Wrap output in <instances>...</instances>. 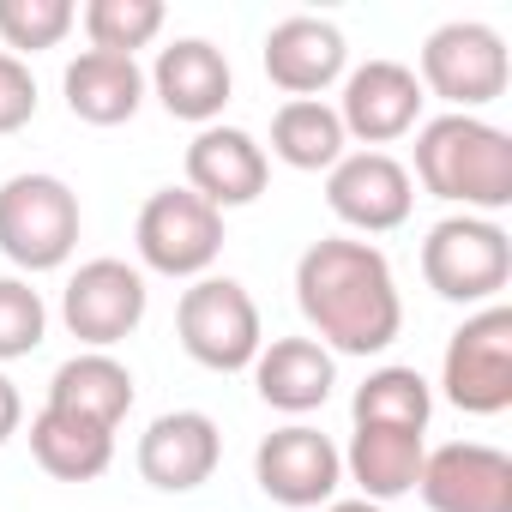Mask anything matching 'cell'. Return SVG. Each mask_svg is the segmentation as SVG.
<instances>
[{"mask_svg":"<svg viewBox=\"0 0 512 512\" xmlns=\"http://www.w3.org/2000/svg\"><path fill=\"white\" fill-rule=\"evenodd\" d=\"M296 308L332 356H386L404 332L392 260L356 235H326L296 260Z\"/></svg>","mask_w":512,"mask_h":512,"instance_id":"6da1fadb","label":"cell"},{"mask_svg":"<svg viewBox=\"0 0 512 512\" xmlns=\"http://www.w3.org/2000/svg\"><path fill=\"white\" fill-rule=\"evenodd\" d=\"M422 193L464 205L470 217H500L512 205V139L482 115H434L416 127Z\"/></svg>","mask_w":512,"mask_h":512,"instance_id":"7a4b0ae2","label":"cell"},{"mask_svg":"<svg viewBox=\"0 0 512 512\" xmlns=\"http://www.w3.org/2000/svg\"><path fill=\"white\" fill-rule=\"evenodd\" d=\"M416 85L422 97H440L446 115H476L494 97H506L512 61H506V37L482 19H452L440 31H428L422 55H416Z\"/></svg>","mask_w":512,"mask_h":512,"instance_id":"3957f363","label":"cell"},{"mask_svg":"<svg viewBox=\"0 0 512 512\" xmlns=\"http://www.w3.org/2000/svg\"><path fill=\"white\" fill-rule=\"evenodd\" d=\"M422 278L440 302L488 308V302H500V290L512 278V235L494 217L452 211L422 241Z\"/></svg>","mask_w":512,"mask_h":512,"instance_id":"277c9868","label":"cell"},{"mask_svg":"<svg viewBox=\"0 0 512 512\" xmlns=\"http://www.w3.org/2000/svg\"><path fill=\"white\" fill-rule=\"evenodd\" d=\"M79 193L61 175H13L0 181V253L19 272H61L79 247Z\"/></svg>","mask_w":512,"mask_h":512,"instance_id":"5b68a950","label":"cell"},{"mask_svg":"<svg viewBox=\"0 0 512 512\" xmlns=\"http://www.w3.org/2000/svg\"><path fill=\"white\" fill-rule=\"evenodd\" d=\"M175 338L181 350L211 368V374H241L253 368V356H260L266 344V326H260V302L247 296V284L235 278H193L175 302Z\"/></svg>","mask_w":512,"mask_h":512,"instance_id":"8992f818","label":"cell"},{"mask_svg":"<svg viewBox=\"0 0 512 512\" xmlns=\"http://www.w3.org/2000/svg\"><path fill=\"white\" fill-rule=\"evenodd\" d=\"M440 392L464 416L512 410V308L506 302H488V308L464 314V326L446 338Z\"/></svg>","mask_w":512,"mask_h":512,"instance_id":"52a82bcc","label":"cell"},{"mask_svg":"<svg viewBox=\"0 0 512 512\" xmlns=\"http://www.w3.org/2000/svg\"><path fill=\"white\" fill-rule=\"evenodd\" d=\"M133 247L139 266L157 278H205L223 253V211H211L193 187H157L139 205L133 223Z\"/></svg>","mask_w":512,"mask_h":512,"instance_id":"ba28073f","label":"cell"},{"mask_svg":"<svg viewBox=\"0 0 512 512\" xmlns=\"http://www.w3.org/2000/svg\"><path fill=\"white\" fill-rule=\"evenodd\" d=\"M253 482H260L266 500H278L290 512L332 506L338 488H344V452L332 446V434H320L308 422H290V428H272L253 446Z\"/></svg>","mask_w":512,"mask_h":512,"instance_id":"9c48e42d","label":"cell"},{"mask_svg":"<svg viewBox=\"0 0 512 512\" xmlns=\"http://www.w3.org/2000/svg\"><path fill=\"white\" fill-rule=\"evenodd\" d=\"M145 308H151L145 272L127 260H85L61 290V320L85 350H115L121 338H133Z\"/></svg>","mask_w":512,"mask_h":512,"instance_id":"30bf717a","label":"cell"},{"mask_svg":"<svg viewBox=\"0 0 512 512\" xmlns=\"http://www.w3.org/2000/svg\"><path fill=\"white\" fill-rule=\"evenodd\" d=\"M326 205L344 229L356 235H386L404 229L416 211V181L392 151H344L326 169Z\"/></svg>","mask_w":512,"mask_h":512,"instance_id":"8fae6325","label":"cell"},{"mask_svg":"<svg viewBox=\"0 0 512 512\" xmlns=\"http://www.w3.org/2000/svg\"><path fill=\"white\" fill-rule=\"evenodd\" d=\"M416 494L428 512H512V458L488 440L428 446Z\"/></svg>","mask_w":512,"mask_h":512,"instance_id":"7c38bea8","label":"cell"},{"mask_svg":"<svg viewBox=\"0 0 512 512\" xmlns=\"http://www.w3.org/2000/svg\"><path fill=\"white\" fill-rule=\"evenodd\" d=\"M422 85L404 61H368L356 73H344V97H338V121L344 139H356L362 151H380L404 133H416L422 121Z\"/></svg>","mask_w":512,"mask_h":512,"instance_id":"4fadbf2b","label":"cell"},{"mask_svg":"<svg viewBox=\"0 0 512 512\" xmlns=\"http://www.w3.org/2000/svg\"><path fill=\"white\" fill-rule=\"evenodd\" d=\"M266 181H272V157H266V145L253 139L247 127L211 121V127L193 133V145H187V187H193L211 211H241V205H253V199L266 193Z\"/></svg>","mask_w":512,"mask_h":512,"instance_id":"5bb4252c","label":"cell"},{"mask_svg":"<svg viewBox=\"0 0 512 512\" xmlns=\"http://www.w3.org/2000/svg\"><path fill=\"white\" fill-rule=\"evenodd\" d=\"M217 458H223V434L205 410H163L145 434H139V476L163 494H193L217 476Z\"/></svg>","mask_w":512,"mask_h":512,"instance_id":"9a60e30c","label":"cell"},{"mask_svg":"<svg viewBox=\"0 0 512 512\" xmlns=\"http://www.w3.org/2000/svg\"><path fill=\"white\" fill-rule=\"evenodd\" d=\"M145 91H157V103L175 115V121H193V127H211L235 91V73L223 61L217 43L205 37H175L169 49H157V67L145 73Z\"/></svg>","mask_w":512,"mask_h":512,"instance_id":"2e32d148","label":"cell"},{"mask_svg":"<svg viewBox=\"0 0 512 512\" xmlns=\"http://www.w3.org/2000/svg\"><path fill=\"white\" fill-rule=\"evenodd\" d=\"M350 73V43L332 19H278L266 31V79L284 97H320Z\"/></svg>","mask_w":512,"mask_h":512,"instance_id":"e0dca14e","label":"cell"},{"mask_svg":"<svg viewBox=\"0 0 512 512\" xmlns=\"http://www.w3.org/2000/svg\"><path fill=\"white\" fill-rule=\"evenodd\" d=\"M338 386V356L314 338H272L253 356V392L284 416H308L332 398Z\"/></svg>","mask_w":512,"mask_h":512,"instance_id":"ac0fdd59","label":"cell"},{"mask_svg":"<svg viewBox=\"0 0 512 512\" xmlns=\"http://www.w3.org/2000/svg\"><path fill=\"white\" fill-rule=\"evenodd\" d=\"M61 91H67L73 121H85V127H121V121H133L139 103H145V73H139V61H127V55H97V49H85V55L67 61Z\"/></svg>","mask_w":512,"mask_h":512,"instance_id":"d6986e66","label":"cell"},{"mask_svg":"<svg viewBox=\"0 0 512 512\" xmlns=\"http://www.w3.org/2000/svg\"><path fill=\"white\" fill-rule=\"evenodd\" d=\"M422 458H428V434H410V428H356L350 446H344V482H356L362 500L386 506V500L416 494Z\"/></svg>","mask_w":512,"mask_h":512,"instance_id":"ffe728a7","label":"cell"},{"mask_svg":"<svg viewBox=\"0 0 512 512\" xmlns=\"http://www.w3.org/2000/svg\"><path fill=\"white\" fill-rule=\"evenodd\" d=\"M49 410H67V416H85L97 428H121L127 410H133V368L115 362L109 350H79L55 368L49 380Z\"/></svg>","mask_w":512,"mask_h":512,"instance_id":"44dd1931","label":"cell"},{"mask_svg":"<svg viewBox=\"0 0 512 512\" xmlns=\"http://www.w3.org/2000/svg\"><path fill=\"white\" fill-rule=\"evenodd\" d=\"M31 458L55 482H97L115 464V428H97L85 416H67V410L43 404L31 416Z\"/></svg>","mask_w":512,"mask_h":512,"instance_id":"7402d4cb","label":"cell"},{"mask_svg":"<svg viewBox=\"0 0 512 512\" xmlns=\"http://www.w3.org/2000/svg\"><path fill=\"white\" fill-rule=\"evenodd\" d=\"M350 151L344 139V121L326 97H290L278 115H272V157L284 169H302V175H320L332 169L338 157Z\"/></svg>","mask_w":512,"mask_h":512,"instance_id":"603a6c76","label":"cell"},{"mask_svg":"<svg viewBox=\"0 0 512 512\" xmlns=\"http://www.w3.org/2000/svg\"><path fill=\"white\" fill-rule=\"evenodd\" d=\"M350 422L356 428H410V434H428V422H434V386L416 368L386 362V368H374L356 386Z\"/></svg>","mask_w":512,"mask_h":512,"instance_id":"cb8c5ba5","label":"cell"},{"mask_svg":"<svg viewBox=\"0 0 512 512\" xmlns=\"http://www.w3.org/2000/svg\"><path fill=\"white\" fill-rule=\"evenodd\" d=\"M79 25H85L97 55H127L133 61L163 31V0H85Z\"/></svg>","mask_w":512,"mask_h":512,"instance_id":"d4e9b609","label":"cell"},{"mask_svg":"<svg viewBox=\"0 0 512 512\" xmlns=\"http://www.w3.org/2000/svg\"><path fill=\"white\" fill-rule=\"evenodd\" d=\"M73 25H79L73 0H0V43L19 61L43 55V49H61Z\"/></svg>","mask_w":512,"mask_h":512,"instance_id":"484cf974","label":"cell"},{"mask_svg":"<svg viewBox=\"0 0 512 512\" xmlns=\"http://www.w3.org/2000/svg\"><path fill=\"white\" fill-rule=\"evenodd\" d=\"M49 338V308L25 278H0V362H19L43 350Z\"/></svg>","mask_w":512,"mask_h":512,"instance_id":"4316f807","label":"cell"},{"mask_svg":"<svg viewBox=\"0 0 512 512\" xmlns=\"http://www.w3.org/2000/svg\"><path fill=\"white\" fill-rule=\"evenodd\" d=\"M31 121H37V79L19 55L0 49V139L31 127Z\"/></svg>","mask_w":512,"mask_h":512,"instance_id":"83f0119b","label":"cell"},{"mask_svg":"<svg viewBox=\"0 0 512 512\" xmlns=\"http://www.w3.org/2000/svg\"><path fill=\"white\" fill-rule=\"evenodd\" d=\"M19 428H25V398H19V386L7 374H0V446H7Z\"/></svg>","mask_w":512,"mask_h":512,"instance_id":"f1b7e54d","label":"cell"},{"mask_svg":"<svg viewBox=\"0 0 512 512\" xmlns=\"http://www.w3.org/2000/svg\"><path fill=\"white\" fill-rule=\"evenodd\" d=\"M320 512H386V506H374V500L356 494V500H332V506H320Z\"/></svg>","mask_w":512,"mask_h":512,"instance_id":"f546056e","label":"cell"}]
</instances>
